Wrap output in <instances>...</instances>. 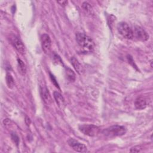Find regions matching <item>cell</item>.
Wrapping results in <instances>:
<instances>
[{"label": "cell", "mask_w": 153, "mask_h": 153, "mask_svg": "<svg viewBox=\"0 0 153 153\" xmlns=\"http://www.w3.org/2000/svg\"><path fill=\"white\" fill-rule=\"evenodd\" d=\"M126 128L120 125H114L110 126L102 131V133L108 137H114L124 135L126 133Z\"/></svg>", "instance_id": "2"}, {"label": "cell", "mask_w": 153, "mask_h": 153, "mask_svg": "<svg viewBox=\"0 0 153 153\" xmlns=\"http://www.w3.org/2000/svg\"><path fill=\"white\" fill-rule=\"evenodd\" d=\"M12 44L14 45L16 50L22 54H23L25 52V45L20 39L17 37H13L12 39Z\"/></svg>", "instance_id": "9"}, {"label": "cell", "mask_w": 153, "mask_h": 153, "mask_svg": "<svg viewBox=\"0 0 153 153\" xmlns=\"http://www.w3.org/2000/svg\"><path fill=\"white\" fill-rule=\"evenodd\" d=\"M57 3L59 4L62 6H65V5H67L68 1H57Z\"/></svg>", "instance_id": "21"}, {"label": "cell", "mask_w": 153, "mask_h": 153, "mask_svg": "<svg viewBox=\"0 0 153 153\" xmlns=\"http://www.w3.org/2000/svg\"><path fill=\"white\" fill-rule=\"evenodd\" d=\"M5 80H6V83L8 87L10 88H12L14 85V81L10 74L7 73L6 76H5Z\"/></svg>", "instance_id": "15"}, {"label": "cell", "mask_w": 153, "mask_h": 153, "mask_svg": "<svg viewBox=\"0 0 153 153\" xmlns=\"http://www.w3.org/2000/svg\"><path fill=\"white\" fill-rule=\"evenodd\" d=\"M65 73H66V76L67 79L73 82L75 79V74L74 72L69 68L66 67L65 68Z\"/></svg>", "instance_id": "13"}, {"label": "cell", "mask_w": 153, "mask_h": 153, "mask_svg": "<svg viewBox=\"0 0 153 153\" xmlns=\"http://www.w3.org/2000/svg\"><path fill=\"white\" fill-rule=\"evenodd\" d=\"M17 65H18V70L19 73L24 75L26 72V68L24 62L20 59H17Z\"/></svg>", "instance_id": "14"}, {"label": "cell", "mask_w": 153, "mask_h": 153, "mask_svg": "<svg viewBox=\"0 0 153 153\" xmlns=\"http://www.w3.org/2000/svg\"><path fill=\"white\" fill-rule=\"evenodd\" d=\"M142 149V148L141 147V146L140 145H137V146H134V147H132L130 149V152H141Z\"/></svg>", "instance_id": "18"}, {"label": "cell", "mask_w": 153, "mask_h": 153, "mask_svg": "<svg viewBox=\"0 0 153 153\" xmlns=\"http://www.w3.org/2000/svg\"><path fill=\"white\" fill-rule=\"evenodd\" d=\"M11 139L12 140L16 143V145H18L19 143V137L17 136V135L16 134V133H11Z\"/></svg>", "instance_id": "19"}, {"label": "cell", "mask_w": 153, "mask_h": 153, "mask_svg": "<svg viewBox=\"0 0 153 153\" xmlns=\"http://www.w3.org/2000/svg\"><path fill=\"white\" fill-rule=\"evenodd\" d=\"M53 97L59 108H60L61 109H63L65 107V99L62 96V95L59 92L55 91L53 93Z\"/></svg>", "instance_id": "10"}, {"label": "cell", "mask_w": 153, "mask_h": 153, "mask_svg": "<svg viewBox=\"0 0 153 153\" xmlns=\"http://www.w3.org/2000/svg\"><path fill=\"white\" fill-rule=\"evenodd\" d=\"M68 145L75 151L78 152H85L87 151V148L85 145L78 142L77 140L71 138L68 140Z\"/></svg>", "instance_id": "7"}, {"label": "cell", "mask_w": 153, "mask_h": 153, "mask_svg": "<svg viewBox=\"0 0 153 153\" xmlns=\"http://www.w3.org/2000/svg\"><path fill=\"white\" fill-rule=\"evenodd\" d=\"M79 130L84 134L93 137L98 135L100 132V128L93 124H82L79 126Z\"/></svg>", "instance_id": "3"}, {"label": "cell", "mask_w": 153, "mask_h": 153, "mask_svg": "<svg viewBox=\"0 0 153 153\" xmlns=\"http://www.w3.org/2000/svg\"><path fill=\"white\" fill-rule=\"evenodd\" d=\"M53 61L55 63L57 64V65H63V61L61 59V57L57 54H56V53H53Z\"/></svg>", "instance_id": "16"}, {"label": "cell", "mask_w": 153, "mask_h": 153, "mask_svg": "<svg viewBox=\"0 0 153 153\" xmlns=\"http://www.w3.org/2000/svg\"><path fill=\"white\" fill-rule=\"evenodd\" d=\"M117 30L119 33L124 38L131 39L133 38V29L126 22H120L117 25Z\"/></svg>", "instance_id": "4"}, {"label": "cell", "mask_w": 153, "mask_h": 153, "mask_svg": "<svg viewBox=\"0 0 153 153\" xmlns=\"http://www.w3.org/2000/svg\"><path fill=\"white\" fill-rule=\"evenodd\" d=\"M133 37H135L137 40L140 41H146L149 39V35L141 27L135 26L133 30Z\"/></svg>", "instance_id": "5"}, {"label": "cell", "mask_w": 153, "mask_h": 153, "mask_svg": "<svg viewBox=\"0 0 153 153\" xmlns=\"http://www.w3.org/2000/svg\"><path fill=\"white\" fill-rule=\"evenodd\" d=\"M41 42L43 51L45 54H48L50 53L51 47V41L49 35L46 33L42 34L41 37Z\"/></svg>", "instance_id": "6"}, {"label": "cell", "mask_w": 153, "mask_h": 153, "mask_svg": "<svg viewBox=\"0 0 153 153\" xmlns=\"http://www.w3.org/2000/svg\"><path fill=\"white\" fill-rule=\"evenodd\" d=\"M71 63H72L74 68L77 72V73L79 75L82 74L84 72L83 68L81 66V65L80 64V63L78 62V60L75 57H72L71 59Z\"/></svg>", "instance_id": "12"}, {"label": "cell", "mask_w": 153, "mask_h": 153, "mask_svg": "<svg viewBox=\"0 0 153 153\" xmlns=\"http://www.w3.org/2000/svg\"><path fill=\"white\" fill-rule=\"evenodd\" d=\"M147 100L143 97H138L134 102V106L137 109H143L147 106Z\"/></svg>", "instance_id": "11"}, {"label": "cell", "mask_w": 153, "mask_h": 153, "mask_svg": "<svg viewBox=\"0 0 153 153\" xmlns=\"http://www.w3.org/2000/svg\"><path fill=\"white\" fill-rule=\"evenodd\" d=\"M76 42L78 45L85 50L91 51L94 47V43L93 39L86 34L81 32H78L75 36Z\"/></svg>", "instance_id": "1"}, {"label": "cell", "mask_w": 153, "mask_h": 153, "mask_svg": "<svg viewBox=\"0 0 153 153\" xmlns=\"http://www.w3.org/2000/svg\"><path fill=\"white\" fill-rule=\"evenodd\" d=\"M82 8L85 10L87 11V12H89V13H91V5L87 2H84L82 5Z\"/></svg>", "instance_id": "17"}, {"label": "cell", "mask_w": 153, "mask_h": 153, "mask_svg": "<svg viewBox=\"0 0 153 153\" xmlns=\"http://www.w3.org/2000/svg\"><path fill=\"white\" fill-rule=\"evenodd\" d=\"M50 78H51V81H52V82L55 85V86H56V87L59 88V84H58V83H57V81H56V78H54V76L51 73H50Z\"/></svg>", "instance_id": "20"}, {"label": "cell", "mask_w": 153, "mask_h": 153, "mask_svg": "<svg viewBox=\"0 0 153 153\" xmlns=\"http://www.w3.org/2000/svg\"><path fill=\"white\" fill-rule=\"evenodd\" d=\"M39 91L41 96L44 102L47 104H50L52 102V99L48 88L45 85H40Z\"/></svg>", "instance_id": "8"}, {"label": "cell", "mask_w": 153, "mask_h": 153, "mask_svg": "<svg viewBox=\"0 0 153 153\" xmlns=\"http://www.w3.org/2000/svg\"><path fill=\"white\" fill-rule=\"evenodd\" d=\"M25 123H26V125L28 126H29L30 124V123H31V121H30V118H29L28 117H27V116H26V117H25Z\"/></svg>", "instance_id": "22"}]
</instances>
